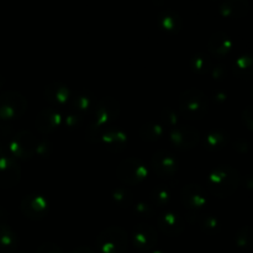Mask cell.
Returning a JSON list of instances; mask_svg holds the SVG:
<instances>
[{
	"label": "cell",
	"instance_id": "cell-1",
	"mask_svg": "<svg viewBox=\"0 0 253 253\" xmlns=\"http://www.w3.org/2000/svg\"><path fill=\"white\" fill-rule=\"evenodd\" d=\"M210 189L214 194L220 197L230 195L239 184V174L231 167H221L210 178Z\"/></svg>",
	"mask_w": 253,
	"mask_h": 253
},
{
	"label": "cell",
	"instance_id": "cell-2",
	"mask_svg": "<svg viewBox=\"0 0 253 253\" xmlns=\"http://www.w3.org/2000/svg\"><path fill=\"white\" fill-rule=\"evenodd\" d=\"M24 99L15 93H5L0 96V118L11 119L25 110Z\"/></svg>",
	"mask_w": 253,
	"mask_h": 253
},
{
	"label": "cell",
	"instance_id": "cell-3",
	"mask_svg": "<svg viewBox=\"0 0 253 253\" xmlns=\"http://www.w3.org/2000/svg\"><path fill=\"white\" fill-rule=\"evenodd\" d=\"M19 166L11 160L4 157L0 158V187H11L19 179Z\"/></svg>",
	"mask_w": 253,
	"mask_h": 253
},
{
	"label": "cell",
	"instance_id": "cell-4",
	"mask_svg": "<svg viewBox=\"0 0 253 253\" xmlns=\"http://www.w3.org/2000/svg\"><path fill=\"white\" fill-rule=\"evenodd\" d=\"M220 10L225 16L241 17L249 11V1L247 0H224Z\"/></svg>",
	"mask_w": 253,
	"mask_h": 253
},
{
	"label": "cell",
	"instance_id": "cell-5",
	"mask_svg": "<svg viewBox=\"0 0 253 253\" xmlns=\"http://www.w3.org/2000/svg\"><path fill=\"white\" fill-rule=\"evenodd\" d=\"M193 94H194L193 96H189V94H188V96L192 99V103L182 99V100H180V106H182V110L184 111L185 114H188V115L192 116V118L193 116H197L198 118V114L197 111H195L194 106H197L198 110L203 114L205 111V109H207V104H205L204 96H203L202 93H199V91L197 90H193Z\"/></svg>",
	"mask_w": 253,
	"mask_h": 253
},
{
	"label": "cell",
	"instance_id": "cell-6",
	"mask_svg": "<svg viewBox=\"0 0 253 253\" xmlns=\"http://www.w3.org/2000/svg\"><path fill=\"white\" fill-rule=\"evenodd\" d=\"M21 209L22 211H24V214L26 215V216L29 217H39L37 216V211H39L40 216H41L42 214H43L44 211H46L47 209V205L46 203H44V200L42 199V198H32L29 197L26 198V199L22 202V205H21Z\"/></svg>",
	"mask_w": 253,
	"mask_h": 253
},
{
	"label": "cell",
	"instance_id": "cell-7",
	"mask_svg": "<svg viewBox=\"0 0 253 253\" xmlns=\"http://www.w3.org/2000/svg\"><path fill=\"white\" fill-rule=\"evenodd\" d=\"M17 247L14 232L5 225H0V253H12Z\"/></svg>",
	"mask_w": 253,
	"mask_h": 253
},
{
	"label": "cell",
	"instance_id": "cell-8",
	"mask_svg": "<svg viewBox=\"0 0 253 253\" xmlns=\"http://www.w3.org/2000/svg\"><path fill=\"white\" fill-rule=\"evenodd\" d=\"M153 165L155 170L161 175H170L175 170V162L172 156H168L167 153L157 155L153 158Z\"/></svg>",
	"mask_w": 253,
	"mask_h": 253
},
{
	"label": "cell",
	"instance_id": "cell-9",
	"mask_svg": "<svg viewBox=\"0 0 253 253\" xmlns=\"http://www.w3.org/2000/svg\"><path fill=\"white\" fill-rule=\"evenodd\" d=\"M210 49L215 54H225L231 49V41L224 32H217L210 40Z\"/></svg>",
	"mask_w": 253,
	"mask_h": 253
},
{
	"label": "cell",
	"instance_id": "cell-10",
	"mask_svg": "<svg viewBox=\"0 0 253 253\" xmlns=\"http://www.w3.org/2000/svg\"><path fill=\"white\" fill-rule=\"evenodd\" d=\"M158 21L165 27V30H168V31H178L182 25L180 17L178 16L177 12L169 11V10L161 12V15L158 16Z\"/></svg>",
	"mask_w": 253,
	"mask_h": 253
},
{
	"label": "cell",
	"instance_id": "cell-11",
	"mask_svg": "<svg viewBox=\"0 0 253 253\" xmlns=\"http://www.w3.org/2000/svg\"><path fill=\"white\" fill-rule=\"evenodd\" d=\"M234 72L237 77H241V78H253V57L247 56L237 59Z\"/></svg>",
	"mask_w": 253,
	"mask_h": 253
},
{
	"label": "cell",
	"instance_id": "cell-12",
	"mask_svg": "<svg viewBox=\"0 0 253 253\" xmlns=\"http://www.w3.org/2000/svg\"><path fill=\"white\" fill-rule=\"evenodd\" d=\"M237 242L242 247H249L253 245V229L249 226L242 227L237 234Z\"/></svg>",
	"mask_w": 253,
	"mask_h": 253
},
{
	"label": "cell",
	"instance_id": "cell-13",
	"mask_svg": "<svg viewBox=\"0 0 253 253\" xmlns=\"http://www.w3.org/2000/svg\"><path fill=\"white\" fill-rule=\"evenodd\" d=\"M36 253H62V251L59 247L56 246V245L46 244V245H43V246L40 247L39 251H37Z\"/></svg>",
	"mask_w": 253,
	"mask_h": 253
},
{
	"label": "cell",
	"instance_id": "cell-14",
	"mask_svg": "<svg viewBox=\"0 0 253 253\" xmlns=\"http://www.w3.org/2000/svg\"><path fill=\"white\" fill-rule=\"evenodd\" d=\"M244 121L251 130H253V108H247L244 111Z\"/></svg>",
	"mask_w": 253,
	"mask_h": 253
},
{
	"label": "cell",
	"instance_id": "cell-15",
	"mask_svg": "<svg viewBox=\"0 0 253 253\" xmlns=\"http://www.w3.org/2000/svg\"><path fill=\"white\" fill-rule=\"evenodd\" d=\"M73 253H94V252L91 251V250H89V249H85V247H84V249H79V250H76V251H74Z\"/></svg>",
	"mask_w": 253,
	"mask_h": 253
},
{
	"label": "cell",
	"instance_id": "cell-16",
	"mask_svg": "<svg viewBox=\"0 0 253 253\" xmlns=\"http://www.w3.org/2000/svg\"><path fill=\"white\" fill-rule=\"evenodd\" d=\"M1 215H2V211H1V208H0V219H1Z\"/></svg>",
	"mask_w": 253,
	"mask_h": 253
},
{
	"label": "cell",
	"instance_id": "cell-17",
	"mask_svg": "<svg viewBox=\"0 0 253 253\" xmlns=\"http://www.w3.org/2000/svg\"><path fill=\"white\" fill-rule=\"evenodd\" d=\"M0 151H1V145H0Z\"/></svg>",
	"mask_w": 253,
	"mask_h": 253
}]
</instances>
